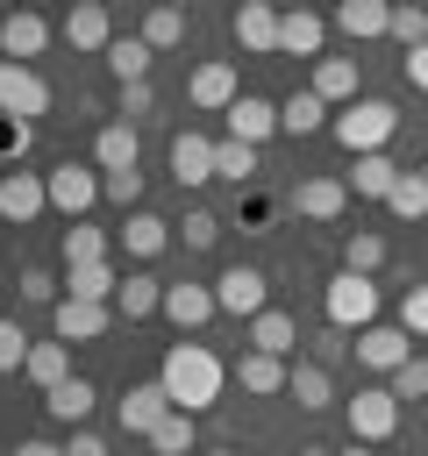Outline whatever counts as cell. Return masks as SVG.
<instances>
[{
  "label": "cell",
  "mask_w": 428,
  "mask_h": 456,
  "mask_svg": "<svg viewBox=\"0 0 428 456\" xmlns=\"http://www.w3.org/2000/svg\"><path fill=\"white\" fill-rule=\"evenodd\" d=\"M157 385L171 392V406H185V413H207V406L221 399L228 370H221V356H214L207 342H171V349H164V370H157Z\"/></svg>",
  "instance_id": "1"
},
{
  "label": "cell",
  "mask_w": 428,
  "mask_h": 456,
  "mask_svg": "<svg viewBox=\"0 0 428 456\" xmlns=\"http://www.w3.org/2000/svg\"><path fill=\"white\" fill-rule=\"evenodd\" d=\"M392 128H399L392 100H371V93H357V100H350V107H335V121H328V135H335L350 157H364V150H385V142H392Z\"/></svg>",
  "instance_id": "2"
},
{
  "label": "cell",
  "mask_w": 428,
  "mask_h": 456,
  "mask_svg": "<svg viewBox=\"0 0 428 456\" xmlns=\"http://www.w3.org/2000/svg\"><path fill=\"white\" fill-rule=\"evenodd\" d=\"M321 314H328V328H371L378 321V278L371 271H335L328 278V292H321Z\"/></svg>",
  "instance_id": "3"
},
{
  "label": "cell",
  "mask_w": 428,
  "mask_h": 456,
  "mask_svg": "<svg viewBox=\"0 0 428 456\" xmlns=\"http://www.w3.org/2000/svg\"><path fill=\"white\" fill-rule=\"evenodd\" d=\"M342 420H350V442H392V435H399V399H392V385H364V392L342 406Z\"/></svg>",
  "instance_id": "4"
},
{
  "label": "cell",
  "mask_w": 428,
  "mask_h": 456,
  "mask_svg": "<svg viewBox=\"0 0 428 456\" xmlns=\"http://www.w3.org/2000/svg\"><path fill=\"white\" fill-rule=\"evenodd\" d=\"M214 306L235 314V321H257V314L271 306V278H264L257 264H228V271L214 278Z\"/></svg>",
  "instance_id": "5"
},
{
  "label": "cell",
  "mask_w": 428,
  "mask_h": 456,
  "mask_svg": "<svg viewBox=\"0 0 428 456\" xmlns=\"http://www.w3.org/2000/svg\"><path fill=\"white\" fill-rule=\"evenodd\" d=\"M43 185H50V207L57 214H71V221H86V207L100 200V164H57V171H43Z\"/></svg>",
  "instance_id": "6"
},
{
  "label": "cell",
  "mask_w": 428,
  "mask_h": 456,
  "mask_svg": "<svg viewBox=\"0 0 428 456\" xmlns=\"http://www.w3.org/2000/svg\"><path fill=\"white\" fill-rule=\"evenodd\" d=\"M0 114H14V121L50 114V86H43V71H29V64L0 57Z\"/></svg>",
  "instance_id": "7"
},
{
  "label": "cell",
  "mask_w": 428,
  "mask_h": 456,
  "mask_svg": "<svg viewBox=\"0 0 428 456\" xmlns=\"http://www.w3.org/2000/svg\"><path fill=\"white\" fill-rule=\"evenodd\" d=\"M50 328H57V342H100V335L114 328V306H107V299H71V292H64V299L50 306Z\"/></svg>",
  "instance_id": "8"
},
{
  "label": "cell",
  "mask_w": 428,
  "mask_h": 456,
  "mask_svg": "<svg viewBox=\"0 0 428 456\" xmlns=\"http://www.w3.org/2000/svg\"><path fill=\"white\" fill-rule=\"evenodd\" d=\"M350 349H357V363H371V370H385V378H392V370L414 356V335H407L399 321H371V328H357V342H350Z\"/></svg>",
  "instance_id": "9"
},
{
  "label": "cell",
  "mask_w": 428,
  "mask_h": 456,
  "mask_svg": "<svg viewBox=\"0 0 428 456\" xmlns=\"http://www.w3.org/2000/svg\"><path fill=\"white\" fill-rule=\"evenodd\" d=\"M50 21L36 14V7H14V14H0V57H14V64H29V57H43L50 50Z\"/></svg>",
  "instance_id": "10"
},
{
  "label": "cell",
  "mask_w": 428,
  "mask_h": 456,
  "mask_svg": "<svg viewBox=\"0 0 428 456\" xmlns=\"http://www.w3.org/2000/svg\"><path fill=\"white\" fill-rule=\"evenodd\" d=\"M235 93H243V86H235V64H228V57H207V64H193V78H185V100H193L200 114H228Z\"/></svg>",
  "instance_id": "11"
},
{
  "label": "cell",
  "mask_w": 428,
  "mask_h": 456,
  "mask_svg": "<svg viewBox=\"0 0 428 456\" xmlns=\"http://www.w3.org/2000/svg\"><path fill=\"white\" fill-rule=\"evenodd\" d=\"M43 207H50V185H43V171H0V221H7V228L36 221Z\"/></svg>",
  "instance_id": "12"
},
{
  "label": "cell",
  "mask_w": 428,
  "mask_h": 456,
  "mask_svg": "<svg viewBox=\"0 0 428 456\" xmlns=\"http://www.w3.org/2000/svg\"><path fill=\"white\" fill-rule=\"evenodd\" d=\"M228 135H235V142H271V135H278V100L235 93V100H228Z\"/></svg>",
  "instance_id": "13"
},
{
  "label": "cell",
  "mask_w": 428,
  "mask_h": 456,
  "mask_svg": "<svg viewBox=\"0 0 428 456\" xmlns=\"http://www.w3.org/2000/svg\"><path fill=\"white\" fill-rule=\"evenodd\" d=\"M235 43L250 57H278V7L271 0H243L235 7Z\"/></svg>",
  "instance_id": "14"
},
{
  "label": "cell",
  "mask_w": 428,
  "mask_h": 456,
  "mask_svg": "<svg viewBox=\"0 0 428 456\" xmlns=\"http://www.w3.org/2000/svg\"><path fill=\"white\" fill-rule=\"evenodd\" d=\"M157 314H164V321H171V328L185 335V328L214 321L221 306H214V285H193V278H185V285H164V306H157Z\"/></svg>",
  "instance_id": "15"
},
{
  "label": "cell",
  "mask_w": 428,
  "mask_h": 456,
  "mask_svg": "<svg viewBox=\"0 0 428 456\" xmlns=\"http://www.w3.org/2000/svg\"><path fill=\"white\" fill-rule=\"evenodd\" d=\"M342 207H350L342 178H300L292 185V214H307V221H342Z\"/></svg>",
  "instance_id": "16"
},
{
  "label": "cell",
  "mask_w": 428,
  "mask_h": 456,
  "mask_svg": "<svg viewBox=\"0 0 428 456\" xmlns=\"http://www.w3.org/2000/svg\"><path fill=\"white\" fill-rule=\"evenodd\" d=\"M285 378H292V363H285V356H271V349H243V356H235V385H243V392H257V399L285 392Z\"/></svg>",
  "instance_id": "17"
},
{
  "label": "cell",
  "mask_w": 428,
  "mask_h": 456,
  "mask_svg": "<svg viewBox=\"0 0 428 456\" xmlns=\"http://www.w3.org/2000/svg\"><path fill=\"white\" fill-rule=\"evenodd\" d=\"M171 178H178V185H207V178H214V142H207L200 128L171 135Z\"/></svg>",
  "instance_id": "18"
},
{
  "label": "cell",
  "mask_w": 428,
  "mask_h": 456,
  "mask_svg": "<svg viewBox=\"0 0 428 456\" xmlns=\"http://www.w3.org/2000/svg\"><path fill=\"white\" fill-rule=\"evenodd\" d=\"M392 178H399V164H392L385 150H364V157H350V171H342V185H350L357 200H385Z\"/></svg>",
  "instance_id": "19"
},
{
  "label": "cell",
  "mask_w": 428,
  "mask_h": 456,
  "mask_svg": "<svg viewBox=\"0 0 428 456\" xmlns=\"http://www.w3.org/2000/svg\"><path fill=\"white\" fill-rule=\"evenodd\" d=\"M114 242H121L128 256H164V242H171V221H157V214L128 207V214H121V228H114Z\"/></svg>",
  "instance_id": "20"
},
{
  "label": "cell",
  "mask_w": 428,
  "mask_h": 456,
  "mask_svg": "<svg viewBox=\"0 0 428 456\" xmlns=\"http://www.w3.org/2000/svg\"><path fill=\"white\" fill-rule=\"evenodd\" d=\"M164 413H171V392H164L157 378H150V385H128V392H121V428H128V435H150V428H157Z\"/></svg>",
  "instance_id": "21"
},
{
  "label": "cell",
  "mask_w": 428,
  "mask_h": 456,
  "mask_svg": "<svg viewBox=\"0 0 428 456\" xmlns=\"http://www.w3.org/2000/svg\"><path fill=\"white\" fill-rule=\"evenodd\" d=\"M357 86H364L357 57H314V93H321L328 107H350V100H357Z\"/></svg>",
  "instance_id": "22"
},
{
  "label": "cell",
  "mask_w": 428,
  "mask_h": 456,
  "mask_svg": "<svg viewBox=\"0 0 428 456\" xmlns=\"http://www.w3.org/2000/svg\"><path fill=\"white\" fill-rule=\"evenodd\" d=\"M136 157H143L136 128H128V121H100V135H93V164H100V171H136Z\"/></svg>",
  "instance_id": "23"
},
{
  "label": "cell",
  "mask_w": 428,
  "mask_h": 456,
  "mask_svg": "<svg viewBox=\"0 0 428 456\" xmlns=\"http://www.w3.org/2000/svg\"><path fill=\"white\" fill-rule=\"evenodd\" d=\"M385 21H392V0H335V28H342L350 43L385 36Z\"/></svg>",
  "instance_id": "24"
},
{
  "label": "cell",
  "mask_w": 428,
  "mask_h": 456,
  "mask_svg": "<svg viewBox=\"0 0 428 456\" xmlns=\"http://www.w3.org/2000/svg\"><path fill=\"white\" fill-rule=\"evenodd\" d=\"M321 36H328L321 14H307V7L278 14V50H285V57H321Z\"/></svg>",
  "instance_id": "25"
},
{
  "label": "cell",
  "mask_w": 428,
  "mask_h": 456,
  "mask_svg": "<svg viewBox=\"0 0 428 456\" xmlns=\"http://www.w3.org/2000/svg\"><path fill=\"white\" fill-rule=\"evenodd\" d=\"M328 121H335V114H328V100H321L314 86L292 93V100H278V128H285V135H321Z\"/></svg>",
  "instance_id": "26"
},
{
  "label": "cell",
  "mask_w": 428,
  "mask_h": 456,
  "mask_svg": "<svg viewBox=\"0 0 428 456\" xmlns=\"http://www.w3.org/2000/svg\"><path fill=\"white\" fill-rule=\"evenodd\" d=\"M64 292L71 299H107L114 306V292H121V271L100 256V264H64Z\"/></svg>",
  "instance_id": "27"
},
{
  "label": "cell",
  "mask_w": 428,
  "mask_h": 456,
  "mask_svg": "<svg viewBox=\"0 0 428 456\" xmlns=\"http://www.w3.org/2000/svg\"><path fill=\"white\" fill-rule=\"evenodd\" d=\"M157 306H164V278L128 271V278H121V292H114V314H121V321H150Z\"/></svg>",
  "instance_id": "28"
},
{
  "label": "cell",
  "mask_w": 428,
  "mask_h": 456,
  "mask_svg": "<svg viewBox=\"0 0 428 456\" xmlns=\"http://www.w3.org/2000/svg\"><path fill=\"white\" fill-rule=\"evenodd\" d=\"M250 349H271V356H292V349H300V321H292V314H278V306H264V314L250 321Z\"/></svg>",
  "instance_id": "29"
},
{
  "label": "cell",
  "mask_w": 428,
  "mask_h": 456,
  "mask_svg": "<svg viewBox=\"0 0 428 456\" xmlns=\"http://www.w3.org/2000/svg\"><path fill=\"white\" fill-rule=\"evenodd\" d=\"M93 399H100V392H93V378H64V385H50V392H43L50 420H64V428H78V420L93 413Z\"/></svg>",
  "instance_id": "30"
},
{
  "label": "cell",
  "mask_w": 428,
  "mask_h": 456,
  "mask_svg": "<svg viewBox=\"0 0 428 456\" xmlns=\"http://www.w3.org/2000/svg\"><path fill=\"white\" fill-rule=\"evenodd\" d=\"M64 43H71V50H107V43H114L107 7H71V14H64Z\"/></svg>",
  "instance_id": "31"
},
{
  "label": "cell",
  "mask_w": 428,
  "mask_h": 456,
  "mask_svg": "<svg viewBox=\"0 0 428 456\" xmlns=\"http://www.w3.org/2000/svg\"><path fill=\"white\" fill-rule=\"evenodd\" d=\"M285 392L307 406V413H321L328 399H335V385H328V363H314V356H300L292 363V378H285Z\"/></svg>",
  "instance_id": "32"
},
{
  "label": "cell",
  "mask_w": 428,
  "mask_h": 456,
  "mask_svg": "<svg viewBox=\"0 0 428 456\" xmlns=\"http://www.w3.org/2000/svg\"><path fill=\"white\" fill-rule=\"evenodd\" d=\"M100 57H107V71H114V78L128 86V78H150V57H157V50H150L143 36H114V43L100 50Z\"/></svg>",
  "instance_id": "33"
},
{
  "label": "cell",
  "mask_w": 428,
  "mask_h": 456,
  "mask_svg": "<svg viewBox=\"0 0 428 456\" xmlns=\"http://www.w3.org/2000/svg\"><path fill=\"white\" fill-rule=\"evenodd\" d=\"M193 420H200V413H185V406H171V413H164V420L150 428V449H157V456H193V435H200Z\"/></svg>",
  "instance_id": "34"
},
{
  "label": "cell",
  "mask_w": 428,
  "mask_h": 456,
  "mask_svg": "<svg viewBox=\"0 0 428 456\" xmlns=\"http://www.w3.org/2000/svg\"><path fill=\"white\" fill-rule=\"evenodd\" d=\"M143 43H150V50H178V43H185V7L157 0V7L143 14Z\"/></svg>",
  "instance_id": "35"
},
{
  "label": "cell",
  "mask_w": 428,
  "mask_h": 456,
  "mask_svg": "<svg viewBox=\"0 0 428 456\" xmlns=\"http://www.w3.org/2000/svg\"><path fill=\"white\" fill-rule=\"evenodd\" d=\"M214 178H228V185H250L257 178V142H214Z\"/></svg>",
  "instance_id": "36"
},
{
  "label": "cell",
  "mask_w": 428,
  "mask_h": 456,
  "mask_svg": "<svg viewBox=\"0 0 428 456\" xmlns=\"http://www.w3.org/2000/svg\"><path fill=\"white\" fill-rule=\"evenodd\" d=\"M378 264H385V235L378 228H350L342 235V271H371L378 278Z\"/></svg>",
  "instance_id": "37"
},
{
  "label": "cell",
  "mask_w": 428,
  "mask_h": 456,
  "mask_svg": "<svg viewBox=\"0 0 428 456\" xmlns=\"http://www.w3.org/2000/svg\"><path fill=\"white\" fill-rule=\"evenodd\" d=\"M21 370H29V378H36L43 392H50V385H64V378H71V349H64V342H36Z\"/></svg>",
  "instance_id": "38"
},
{
  "label": "cell",
  "mask_w": 428,
  "mask_h": 456,
  "mask_svg": "<svg viewBox=\"0 0 428 456\" xmlns=\"http://www.w3.org/2000/svg\"><path fill=\"white\" fill-rule=\"evenodd\" d=\"M385 207H392L399 221H428V178H421V171H399L392 192H385Z\"/></svg>",
  "instance_id": "39"
},
{
  "label": "cell",
  "mask_w": 428,
  "mask_h": 456,
  "mask_svg": "<svg viewBox=\"0 0 428 456\" xmlns=\"http://www.w3.org/2000/svg\"><path fill=\"white\" fill-rule=\"evenodd\" d=\"M100 256H107V228L71 221V228H64V264H100Z\"/></svg>",
  "instance_id": "40"
},
{
  "label": "cell",
  "mask_w": 428,
  "mask_h": 456,
  "mask_svg": "<svg viewBox=\"0 0 428 456\" xmlns=\"http://www.w3.org/2000/svg\"><path fill=\"white\" fill-rule=\"evenodd\" d=\"M385 36H399L407 50H414V43H428V7H414V0H392V21H385Z\"/></svg>",
  "instance_id": "41"
},
{
  "label": "cell",
  "mask_w": 428,
  "mask_h": 456,
  "mask_svg": "<svg viewBox=\"0 0 428 456\" xmlns=\"http://www.w3.org/2000/svg\"><path fill=\"white\" fill-rule=\"evenodd\" d=\"M385 385H392V399H428V356H407Z\"/></svg>",
  "instance_id": "42"
},
{
  "label": "cell",
  "mask_w": 428,
  "mask_h": 456,
  "mask_svg": "<svg viewBox=\"0 0 428 456\" xmlns=\"http://www.w3.org/2000/svg\"><path fill=\"white\" fill-rule=\"evenodd\" d=\"M100 200L136 207V200H143V171H100Z\"/></svg>",
  "instance_id": "43"
},
{
  "label": "cell",
  "mask_w": 428,
  "mask_h": 456,
  "mask_svg": "<svg viewBox=\"0 0 428 456\" xmlns=\"http://www.w3.org/2000/svg\"><path fill=\"white\" fill-rule=\"evenodd\" d=\"M29 349H36V342L21 335V321H0V378H7V370H21V363H29Z\"/></svg>",
  "instance_id": "44"
},
{
  "label": "cell",
  "mask_w": 428,
  "mask_h": 456,
  "mask_svg": "<svg viewBox=\"0 0 428 456\" xmlns=\"http://www.w3.org/2000/svg\"><path fill=\"white\" fill-rule=\"evenodd\" d=\"M21 299H29V306H57L64 292H57V278H50L43 264H29V271H21Z\"/></svg>",
  "instance_id": "45"
},
{
  "label": "cell",
  "mask_w": 428,
  "mask_h": 456,
  "mask_svg": "<svg viewBox=\"0 0 428 456\" xmlns=\"http://www.w3.org/2000/svg\"><path fill=\"white\" fill-rule=\"evenodd\" d=\"M399 328H407V335H428V278L407 285V299H399Z\"/></svg>",
  "instance_id": "46"
},
{
  "label": "cell",
  "mask_w": 428,
  "mask_h": 456,
  "mask_svg": "<svg viewBox=\"0 0 428 456\" xmlns=\"http://www.w3.org/2000/svg\"><path fill=\"white\" fill-rule=\"evenodd\" d=\"M214 242H221V221H214L207 207H193V214H185V249H214Z\"/></svg>",
  "instance_id": "47"
},
{
  "label": "cell",
  "mask_w": 428,
  "mask_h": 456,
  "mask_svg": "<svg viewBox=\"0 0 428 456\" xmlns=\"http://www.w3.org/2000/svg\"><path fill=\"white\" fill-rule=\"evenodd\" d=\"M29 142H36V121L0 114V157H29Z\"/></svg>",
  "instance_id": "48"
},
{
  "label": "cell",
  "mask_w": 428,
  "mask_h": 456,
  "mask_svg": "<svg viewBox=\"0 0 428 456\" xmlns=\"http://www.w3.org/2000/svg\"><path fill=\"white\" fill-rule=\"evenodd\" d=\"M399 71H407V86H414V93H428V43H414Z\"/></svg>",
  "instance_id": "49"
},
{
  "label": "cell",
  "mask_w": 428,
  "mask_h": 456,
  "mask_svg": "<svg viewBox=\"0 0 428 456\" xmlns=\"http://www.w3.org/2000/svg\"><path fill=\"white\" fill-rule=\"evenodd\" d=\"M121 114H150V78H128L121 86Z\"/></svg>",
  "instance_id": "50"
},
{
  "label": "cell",
  "mask_w": 428,
  "mask_h": 456,
  "mask_svg": "<svg viewBox=\"0 0 428 456\" xmlns=\"http://www.w3.org/2000/svg\"><path fill=\"white\" fill-rule=\"evenodd\" d=\"M350 342H342V328H328V335H314V363H335Z\"/></svg>",
  "instance_id": "51"
},
{
  "label": "cell",
  "mask_w": 428,
  "mask_h": 456,
  "mask_svg": "<svg viewBox=\"0 0 428 456\" xmlns=\"http://www.w3.org/2000/svg\"><path fill=\"white\" fill-rule=\"evenodd\" d=\"M64 456H107V442H100V435H93V428H78V435H71V442H64Z\"/></svg>",
  "instance_id": "52"
},
{
  "label": "cell",
  "mask_w": 428,
  "mask_h": 456,
  "mask_svg": "<svg viewBox=\"0 0 428 456\" xmlns=\"http://www.w3.org/2000/svg\"><path fill=\"white\" fill-rule=\"evenodd\" d=\"M14 456H64L57 442H43V435H29V442H14Z\"/></svg>",
  "instance_id": "53"
},
{
  "label": "cell",
  "mask_w": 428,
  "mask_h": 456,
  "mask_svg": "<svg viewBox=\"0 0 428 456\" xmlns=\"http://www.w3.org/2000/svg\"><path fill=\"white\" fill-rule=\"evenodd\" d=\"M335 456H371V442H350V449H335Z\"/></svg>",
  "instance_id": "54"
},
{
  "label": "cell",
  "mask_w": 428,
  "mask_h": 456,
  "mask_svg": "<svg viewBox=\"0 0 428 456\" xmlns=\"http://www.w3.org/2000/svg\"><path fill=\"white\" fill-rule=\"evenodd\" d=\"M300 456H335V449H321V442H307V449H300Z\"/></svg>",
  "instance_id": "55"
},
{
  "label": "cell",
  "mask_w": 428,
  "mask_h": 456,
  "mask_svg": "<svg viewBox=\"0 0 428 456\" xmlns=\"http://www.w3.org/2000/svg\"><path fill=\"white\" fill-rule=\"evenodd\" d=\"M71 7H107V0H71Z\"/></svg>",
  "instance_id": "56"
},
{
  "label": "cell",
  "mask_w": 428,
  "mask_h": 456,
  "mask_svg": "<svg viewBox=\"0 0 428 456\" xmlns=\"http://www.w3.org/2000/svg\"><path fill=\"white\" fill-rule=\"evenodd\" d=\"M14 7H21V0H0V14H14Z\"/></svg>",
  "instance_id": "57"
},
{
  "label": "cell",
  "mask_w": 428,
  "mask_h": 456,
  "mask_svg": "<svg viewBox=\"0 0 428 456\" xmlns=\"http://www.w3.org/2000/svg\"><path fill=\"white\" fill-rule=\"evenodd\" d=\"M207 456H235V449H207Z\"/></svg>",
  "instance_id": "58"
},
{
  "label": "cell",
  "mask_w": 428,
  "mask_h": 456,
  "mask_svg": "<svg viewBox=\"0 0 428 456\" xmlns=\"http://www.w3.org/2000/svg\"><path fill=\"white\" fill-rule=\"evenodd\" d=\"M171 7H185V0H171Z\"/></svg>",
  "instance_id": "59"
},
{
  "label": "cell",
  "mask_w": 428,
  "mask_h": 456,
  "mask_svg": "<svg viewBox=\"0 0 428 456\" xmlns=\"http://www.w3.org/2000/svg\"><path fill=\"white\" fill-rule=\"evenodd\" d=\"M421 178H428V164H421Z\"/></svg>",
  "instance_id": "60"
}]
</instances>
